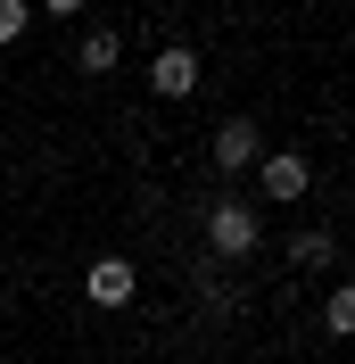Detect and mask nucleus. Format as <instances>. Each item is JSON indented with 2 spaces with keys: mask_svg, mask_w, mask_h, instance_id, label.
<instances>
[{
  "mask_svg": "<svg viewBox=\"0 0 355 364\" xmlns=\"http://www.w3.org/2000/svg\"><path fill=\"white\" fill-rule=\"evenodd\" d=\"M25 25H33V0H0V50H9V42H17V33H25Z\"/></svg>",
  "mask_w": 355,
  "mask_h": 364,
  "instance_id": "nucleus-8",
  "label": "nucleus"
},
{
  "mask_svg": "<svg viewBox=\"0 0 355 364\" xmlns=\"http://www.w3.org/2000/svg\"><path fill=\"white\" fill-rule=\"evenodd\" d=\"M331 257H339V240H331V232H322V224H297V232H289V265H297V273L331 265Z\"/></svg>",
  "mask_w": 355,
  "mask_h": 364,
  "instance_id": "nucleus-6",
  "label": "nucleus"
},
{
  "mask_svg": "<svg viewBox=\"0 0 355 364\" xmlns=\"http://www.w3.org/2000/svg\"><path fill=\"white\" fill-rule=\"evenodd\" d=\"M256 158H265V133H256L248 116H231V124L215 133V166H223V174H248Z\"/></svg>",
  "mask_w": 355,
  "mask_h": 364,
  "instance_id": "nucleus-5",
  "label": "nucleus"
},
{
  "mask_svg": "<svg viewBox=\"0 0 355 364\" xmlns=\"http://www.w3.org/2000/svg\"><path fill=\"white\" fill-rule=\"evenodd\" d=\"M75 58H83V75H108V67H116V58H124V42H116L108 25H91L83 42H75Z\"/></svg>",
  "mask_w": 355,
  "mask_h": 364,
  "instance_id": "nucleus-7",
  "label": "nucleus"
},
{
  "mask_svg": "<svg viewBox=\"0 0 355 364\" xmlns=\"http://www.w3.org/2000/svg\"><path fill=\"white\" fill-rule=\"evenodd\" d=\"M149 91H165V100H190V91H199V50L165 42V50L149 58Z\"/></svg>",
  "mask_w": 355,
  "mask_h": 364,
  "instance_id": "nucleus-4",
  "label": "nucleus"
},
{
  "mask_svg": "<svg viewBox=\"0 0 355 364\" xmlns=\"http://www.w3.org/2000/svg\"><path fill=\"white\" fill-rule=\"evenodd\" d=\"M322 323H331V331H355V290H331V306H322Z\"/></svg>",
  "mask_w": 355,
  "mask_h": 364,
  "instance_id": "nucleus-9",
  "label": "nucleus"
},
{
  "mask_svg": "<svg viewBox=\"0 0 355 364\" xmlns=\"http://www.w3.org/2000/svg\"><path fill=\"white\" fill-rule=\"evenodd\" d=\"M256 240H265V224H256L248 199H215V207H207V249H215V257H248Z\"/></svg>",
  "mask_w": 355,
  "mask_h": 364,
  "instance_id": "nucleus-1",
  "label": "nucleus"
},
{
  "mask_svg": "<svg viewBox=\"0 0 355 364\" xmlns=\"http://www.w3.org/2000/svg\"><path fill=\"white\" fill-rule=\"evenodd\" d=\"M133 290H141L133 257H99V265L83 273V298H91V306H133Z\"/></svg>",
  "mask_w": 355,
  "mask_h": 364,
  "instance_id": "nucleus-3",
  "label": "nucleus"
},
{
  "mask_svg": "<svg viewBox=\"0 0 355 364\" xmlns=\"http://www.w3.org/2000/svg\"><path fill=\"white\" fill-rule=\"evenodd\" d=\"M306 182H314L306 149H265V158H256V191H265L273 207H297V199H306Z\"/></svg>",
  "mask_w": 355,
  "mask_h": 364,
  "instance_id": "nucleus-2",
  "label": "nucleus"
},
{
  "mask_svg": "<svg viewBox=\"0 0 355 364\" xmlns=\"http://www.w3.org/2000/svg\"><path fill=\"white\" fill-rule=\"evenodd\" d=\"M42 9H50V17H75V9H83V0H42Z\"/></svg>",
  "mask_w": 355,
  "mask_h": 364,
  "instance_id": "nucleus-10",
  "label": "nucleus"
}]
</instances>
